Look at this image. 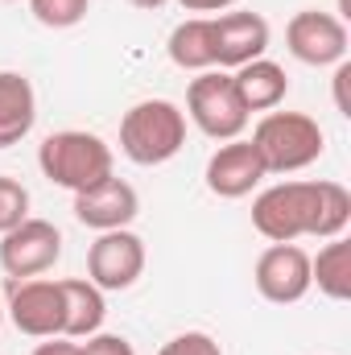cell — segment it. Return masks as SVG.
I'll return each mask as SVG.
<instances>
[{
    "label": "cell",
    "instance_id": "obj_1",
    "mask_svg": "<svg viewBox=\"0 0 351 355\" xmlns=\"http://www.w3.org/2000/svg\"><path fill=\"white\" fill-rule=\"evenodd\" d=\"M351 223V194L343 182H277L257 194L252 227L268 244H293L302 236L335 240Z\"/></svg>",
    "mask_w": 351,
    "mask_h": 355
},
{
    "label": "cell",
    "instance_id": "obj_2",
    "mask_svg": "<svg viewBox=\"0 0 351 355\" xmlns=\"http://www.w3.org/2000/svg\"><path fill=\"white\" fill-rule=\"evenodd\" d=\"M112 145L103 137H95L87 128H62L50 132L37 149V170L50 178L54 186L83 194L91 186H99L103 178H112Z\"/></svg>",
    "mask_w": 351,
    "mask_h": 355
},
{
    "label": "cell",
    "instance_id": "obj_3",
    "mask_svg": "<svg viewBox=\"0 0 351 355\" xmlns=\"http://www.w3.org/2000/svg\"><path fill=\"white\" fill-rule=\"evenodd\" d=\"M186 145V112L170 99H141L120 120V153L132 166H166Z\"/></svg>",
    "mask_w": 351,
    "mask_h": 355
},
{
    "label": "cell",
    "instance_id": "obj_4",
    "mask_svg": "<svg viewBox=\"0 0 351 355\" xmlns=\"http://www.w3.org/2000/svg\"><path fill=\"white\" fill-rule=\"evenodd\" d=\"M252 149L261 153L264 174H298L323 157L327 132L306 112H264L252 128Z\"/></svg>",
    "mask_w": 351,
    "mask_h": 355
},
{
    "label": "cell",
    "instance_id": "obj_5",
    "mask_svg": "<svg viewBox=\"0 0 351 355\" xmlns=\"http://www.w3.org/2000/svg\"><path fill=\"white\" fill-rule=\"evenodd\" d=\"M186 116L194 120V128L211 141H236L248 128V112L236 95L232 71H203L198 79H190L186 87Z\"/></svg>",
    "mask_w": 351,
    "mask_h": 355
},
{
    "label": "cell",
    "instance_id": "obj_6",
    "mask_svg": "<svg viewBox=\"0 0 351 355\" xmlns=\"http://www.w3.org/2000/svg\"><path fill=\"white\" fill-rule=\"evenodd\" d=\"M145 272V240L128 227L99 232V240L87 248V281L103 293H124Z\"/></svg>",
    "mask_w": 351,
    "mask_h": 355
},
{
    "label": "cell",
    "instance_id": "obj_7",
    "mask_svg": "<svg viewBox=\"0 0 351 355\" xmlns=\"http://www.w3.org/2000/svg\"><path fill=\"white\" fill-rule=\"evenodd\" d=\"M62 257V232L50 223V219H21L12 232L0 236V268L12 277V281H25V277H42L58 265Z\"/></svg>",
    "mask_w": 351,
    "mask_h": 355
},
{
    "label": "cell",
    "instance_id": "obj_8",
    "mask_svg": "<svg viewBox=\"0 0 351 355\" xmlns=\"http://www.w3.org/2000/svg\"><path fill=\"white\" fill-rule=\"evenodd\" d=\"M285 46L302 67H339L348 58V25L335 12L302 8L285 25Z\"/></svg>",
    "mask_w": 351,
    "mask_h": 355
},
{
    "label": "cell",
    "instance_id": "obj_9",
    "mask_svg": "<svg viewBox=\"0 0 351 355\" xmlns=\"http://www.w3.org/2000/svg\"><path fill=\"white\" fill-rule=\"evenodd\" d=\"M4 314L29 339H54V335H62V289H58V281H46V277L12 281Z\"/></svg>",
    "mask_w": 351,
    "mask_h": 355
},
{
    "label": "cell",
    "instance_id": "obj_10",
    "mask_svg": "<svg viewBox=\"0 0 351 355\" xmlns=\"http://www.w3.org/2000/svg\"><path fill=\"white\" fill-rule=\"evenodd\" d=\"M257 293L273 306H293L310 293V257L298 244H268L252 268Z\"/></svg>",
    "mask_w": 351,
    "mask_h": 355
},
{
    "label": "cell",
    "instance_id": "obj_11",
    "mask_svg": "<svg viewBox=\"0 0 351 355\" xmlns=\"http://www.w3.org/2000/svg\"><path fill=\"white\" fill-rule=\"evenodd\" d=\"M203 178H207V190H211L215 198H244V194H252L268 174H264V162H261V153L252 149V141L236 137V141H223V145L211 153Z\"/></svg>",
    "mask_w": 351,
    "mask_h": 355
},
{
    "label": "cell",
    "instance_id": "obj_12",
    "mask_svg": "<svg viewBox=\"0 0 351 355\" xmlns=\"http://www.w3.org/2000/svg\"><path fill=\"white\" fill-rule=\"evenodd\" d=\"M215 21V67L219 71H240L244 62L264 58L268 50V21L261 12H248V8H236V12H223V17H211Z\"/></svg>",
    "mask_w": 351,
    "mask_h": 355
},
{
    "label": "cell",
    "instance_id": "obj_13",
    "mask_svg": "<svg viewBox=\"0 0 351 355\" xmlns=\"http://www.w3.org/2000/svg\"><path fill=\"white\" fill-rule=\"evenodd\" d=\"M141 215V198L124 178H103L99 186H91L83 194H75V219L91 232H116L128 227Z\"/></svg>",
    "mask_w": 351,
    "mask_h": 355
},
{
    "label": "cell",
    "instance_id": "obj_14",
    "mask_svg": "<svg viewBox=\"0 0 351 355\" xmlns=\"http://www.w3.org/2000/svg\"><path fill=\"white\" fill-rule=\"evenodd\" d=\"M37 124V95L21 71H0V149L21 145Z\"/></svg>",
    "mask_w": 351,
    "mask_h": 355
},
{
    "label": "cell",
    "instance_id": "obj_15",
    "mask_svg": "<svg viewBox=\"0 0 351 355\" xmlns=\"http://www.w3.org/2000/svg\"><path fill=\"white\" fill-rule=\"evenodd\" d=\"M232 83H236V95L244 103V112H277L289 95V75L285 67H277L273 58H252L244 62L240 71H232Z\"/></svg>",
    "mask_w": 351,
    "mask_h": 355
},
{
    "label": "cell",
    "instance_id": "obj_16",
    "mask_svg": "<svg viewBox=\"0 0 351 355\" xmlns=\"http://www.w3.org/2000/svg\"><path fill=\"white\" fill-rule=\"evenodd\" d=\"M58 289H62V339L95 335L108 318L103 289H95L83 277H67V281H58Z\"/></svg>",
    "mask_w": 351,
    "mask_h": 355
},
{
    "label": "cell",
    "instance_id": "obj_17",
    "mask_svg": "<svg viewBox=\"0 0 351 355\" xmlns=\"http://www.w3.org/2000/svg\"><path fill=\"white\" fill-rule=\"evenodd\" d=\"M166 54L178 71H215V21L211 17H186L170 29Z\"/></svg>",
    "mask_w": 351,
    "mask_h": 355
},
{
    "label": "cell",
    "instance_id": "obj_18",
    "mask_svg": "<svg viewBox=\"0 0 351 355\" xmlns=\"http://www.w3.org/2000/svg\"><path fill=\"white\" fill-rule=\"evenodd\" d=\"M310 285H318V293H327L331 302L351 297V244L343 236L327 240L318 257H310Z\"/></svg>",
    "mask_w": 351,
    "mask_h": 355
},
{
    "label": "cell",
    "instance_id": "obj_19",
    "mask_svg": "<svg viewBox=\"0 0 351 355\" xmlns=\"http://www.w3.org/2000/svg\"><path fill=\"white\" fill-rule=\"evenodd\" d=\"M29 12L46 29H71L87 17V0H29Z\"/></svg>",
    "mask_w": 351,
    "mask_h": 355
},
{
    "label": "cell",
    "instance_id": "obj_20",
    "mask_svg": "<svg viewBox=\"0 0 351 355\" xmlns=\"http://www.w3.org/2000/svg\"><path fill=\"white\" fill-rule=\"evenodd\" d=\"M21 219H29V190L17 178L0 174V236L12 232Z\"/></svg>",
    "mask_w": 351,
    "mask_h": 355
},
{
    "label": "cell",
    "instance_id": "obj_21",
    "mask_svg": "<svg viewBox=\"0 0 351 355\" xmlns=\"http://www.w3.org/2000/svg\"><path fill=\"white\" fill-rule=\"evenodd\" d=\"M157 355H223V347H219L215 335H207V331H182L170 343H162Z\"/></svg>",
    "mask_w": 351,
    "mask_h": 355
},
{
    "label": "cell",
    "instance_id": "obj_22",
    "mask_svg": "<svg viewBox=\"0 0 351 355\" xmlns=\"http://www.w3.org/2000/svg\"><path fill=\"white\" fill-rule=\"evenodd\" d=\"M79 355H137V352H132V343L124 335L95 331V335H87V343H79Z\"/></svg>",
    "mask_w": 351,
    "mask_h": 355
},
{
    "label": "cell",
    "instance_id": "obj_23",
    "mask_svg": "<svg viewBox=\"0 0 351 355\" xmlns=\"http://www.w3.org/2000/svg\"><path fill=\"white\" fill-rule=\"evenodd\" d=\"M348 83H351V62H348V58H343V62L335 67V107H339V116H351Z\"/></svg>",
    "mask_w": 351,
    "mask_h": 355
},
{
    "label": "cell",
    "instance_id": "obj_24",
    "mask_svg": "<svg viewBox=\"0 0 351 355\" xmlns=\"http://www.w3.org/2000/svg\"><path fill=\"white\" fill-rule=\"evenodd\" d=\"M33 355H79V343L75 339H62V335H54V339H46V343H37Z\"/></svg>",
    "mask_w": 351,
    "mask_h": 355
},
{
    "label": "cell",
    "instance_id": "obj_25",
    "mask_svg": "<svg viewBox=\"0 0 351 355\" xmlns=\"http://www.w3.org/2000/svg\"><path fill=\"white\" fill-rule=\"evenodd\" d=\"M186 12H223V8H232V4H240V0H178Z\"/></svg>",
    "mask_w": 351,
    "mask_h": 355
},
{
    "label": "cell",
    "instance_id": "obj_26",
    "mask_svg": "<svg viewBox=\"0 0 351 355\" xmlns=\"http://www.w3.org/2000/svg\"><path fill=\"white\" fill-rule=\"evenodd\" d=\"M128 4H132V8H162L166 0H128Z\"/></svg>",
    "mask_w": 351,
    "mask_h": 355
},
{
    "label": "cell",
    "instance_id": "obj_27",
    "mask_svg": "<svg viewBox=\"0 0 351 355\" xmlns=\"http://www.w3.org/2000/svg\"><path fill=\"white\" fill-rule=\"evenodd\" d=\"M0 327H4V306H0Z\"/></svg>",
    "mask_w": 351,
    "mask_h": 355
},
{
    "label": "cell",
    "instance_id": "obj_28",
    "mask_svg": "<svg viewBox=\"0 0 351 355\" xmlns=\"http://www.w3.org/2000/svg\"><path fill=\"white\" fill-rule=\"evenodd\" d=\"M4 4H17V0H4Z\"/></svg>",
    "mask_w": 351,
    "mask_h": 355
}]
</instances>
